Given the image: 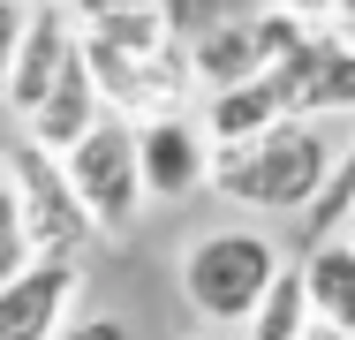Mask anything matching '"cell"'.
Listing matches in <instances>:
<instances>
[{
    "label": "cell",
    "mask_w": 355,
    "mask_h": 340,
    "mask_svg": "<svg viewBox=\"0 0 355 340\" xmlns=\"http://www.w3.org/2000/svg\"><path fill=\"white\" fill-rule=\"evenodd\" d=\"M23 265H31V242H23V219H15V197H8V182H0V280H15Z\"/></svg>",
    "instance_id": "cell-17"
},
{
    "label": "cell",
    "mask_w": 355,
    "mask_h": 340,
    "mask_svg": "<svg viewBox=\"0 0 355 340\" xmlns=\"http://www.w3.org/2000/svg\"><path fill=\"white\" fill-rule=\"evenodd\" d=\"M0 182H8V197H15V219H23L31 257L83 265V250H91L98 235H91V219H83V204H76L61 159H53V151H38L31 136L15 129L8 144H0Z\"/></svg>",
    "instance_id": "cell-4"
},
{
    "label": "cell",
    "mask_w": 355,
    "mask_h": 340,
    "mask_svg": "<svg viewBox=\"0 0 355 340\" xmlns=\"http://www.w3.org/2000/svg\"><path fill=\"white\" fill-rule=\"evenodd\" d=\"M310 340H340V333H325V325H310Z\"/></svg>",
    "instance_id": "cell-22"
},
{
    "label": "cell",
    "mask_w": 355,
    "mask_h": 340,
    "mask_svg": "<svg viewBox=\"0 0 355 340\" xmlns=\"http://www.w3.org/2000/svg\"><path fill=\"white\" fill-rule=\"evenodd\" d=\"M189 76H197V99H205V91H219V83H250V76H257V46H250V15H234V23L205 31V38L189 46Z\"/></svg>",
    "instance_id": "cell-13"
},
{
    "label": "cell",
    "mask_w": 355,
    "mask_h": 340,
    "mask_svg": "<svg viewBox=\"0 0 355 340\" xmlns=\"http://www.w3.org/2000/svg\"><path fill=\"white\" fill-rule=\"evenodd\" d=\"M280 265H287L280 235L257 227V219H234V227H205V235L182 242L174 287H182V303L205 318V333H242Z\"/></svg>",
    "instance_id": "cell-3"
},
{
    "label": "cell",
    "mask_w": 355,
    "mask_h": 340,
    "mask_svg": "<svg viewBox=\"0 0 355 340\" xmlns=\"http://www.w3.org/2000/svg\"><path fill=\"white\" fill-rule=\"evenodd\" d=\"M61 8H69V15H76V31H83V23H106V15H137V8H159V0H61Z\"/></svg>",
    "instance_id": "cell-18"
},
{
    "label": "cell",
    "mask_w": 355,
    "mask_h": 340,
    "mask_svg": "<svg viewBox=\"0 0 355 340\" xmlns=\"http://www.w3.org/2000/svg\"><path fill=\"white\" fill-rule=\"evenodd\" d=\"M23 8H61V0H23Z\"/></svg>",
    "instance_id": "cell-25"
},
{
    "label": "cell",
    "mask_w": 355,
    "mask_h": 340,
    "mask_svg": "<svg viewBox=\"0 0 355 340\" xmlns=\"http://www.w3.org/2000/svg\"><path fill=\"white\" fill-rule=\"evenodd\" d=\"M61 174H69V189H76V204H83V219H91L98 242H129L144 227L151 204H144V182H137V129L121 114H106L83 144H69Z\"/></svg>",
    "instance_id": "cell-5"
},
{
    "label": "cell",
    "mask_w": 355,
    "mask_h": 340,
    "mask_svg": "<svg viewBox=\"0 0 355 340\" xmlns=\"http://www.w3.org/2000/svg\"><path fill=\"white\" fill-rule=\"evenodd\" d=\"M272 91L295 121H325V114L355 121V38L340 23H310L302 46L272 68Z\"/></svg>",
    "instance_id": "cell-6"
},
{
    "label": "cell",
    "mask_w": 355,
    "mask_h": 340,
    "mask_svg": "<svg viewBox=\"0 0 355 340\" xmlns=\"http://www.w3.org/2000/svg\"><path fill=\"white\" fill-rule=\"evenodd\" d=\"M83 68L98 83V99L121 121H151V114H197V76H189V46L166 31L159 8L137 15H106L76 31Z\"/></svg>",
    "instance_id": "cell-1"
},
{
    "label": "cell",
    "mask_w": 355,
    "mask_h": 340,
    "mask_svg": "<svg viewBox=\"0 0 355 340\" xmlns=\"http://www.w3.org/2000/svg\"><path fill=\"white\" fill-rule=\"evenodd\" d=\"M129 129H137L144 204H189V197H205L212 144H205V129H197V114H151V121H129Z\"/></svg>",
    "instance_id": "cell-7"
},
{
    "label": "cell",
    "mask_w": 355,
    "mask_h": 340,
    "mask_svg": "<svg viewBox=\"0 0 355 340\" xmlns=\"http://www.w3.org/2000/svg\"><path fill=\"white\" fill-rule=\"evenodd\" d=\"M355 212V136L348 144H333V167H325V182H318V197L302 212V227H310V242H325V235H340V219Z\"/></svg>",
    "instance_id": "cell-15"
},
{
    "label": "cell",
    "mask_w": 355,
    "mask_h": 340,
    "mask_svg": "<svg viewBox=\"0 0 355 340\" xmlns=\"http://www.w3.org/2000/svg\"><path fill=\"white\" fill-rule=\"evenodd\" d=\"M340 235H348V242H355V212H348V219H340Z\"/></svg>",
    "instance_id": "cell-23"
},
{
    "label": "cell",
    "mask_w": 355,
    "mask_h": 340,
    "mask_svg": "<svg viewBox=\"0 0 355 340\" xmlns=\"http://www.w3.org/2000/svg\"><path fill=\"white\" fill-rule=\"evenodd\" d=\"M76 53V15L69 8H31L23 15V38H15V53H8V83H0V106L23 121L46 91H53V76L69 68Z\"/></svg>",
    "instance_id": "cell-9"
},
{
    "label": "cell",
    "mask_w": 355,
    "mask_h": 340,
    "mask_svg": "<svg viewBox=\"0 0 355 340\" xmlns=\"http://www.w3.org/2000/svg\"><path fill=\"white\" fill-rule=\"evenodd\" d=\"M53 340H137V325H129L121 310H76Z\"/></svg>",
    "instance_id": "cell-16"
},
{
    "label": "cell",
    "mask_w": 355,
    "mask_h": 340,
    "mask_svg": "<svg viewBox=\"0 0 355 340\" xmlns=\"http://www.w3.org/2000/svg\"><path fill=\"white\" fill-rule=\"evenodd\" d=\"M272 121H287V106H280V91H272V76L219 83V91H205V99H197V129H205V144H212V151L250 144V136H265Z\"/></svg>",
    "instance_id": "cell-11"
},
{
    "label": "cell",
    "mask_w": 355,
    "mask_h": 340,
    "mask_svg": "<svg viewBox=\"0 0 355 340\" xmlns=\"http://www.w3.org/2000/svg\"><path fill=\"white\" fill-rule=\"evenodd\" d=\"M23 0H0V83H8V53H15V38H23Z\"/></svg>",
    "instance_id": "cell-19"
},
{
    "label": "cell",
    "mask_w": 355,
    "mask_h": 340,
    "mask_svg": "<svg viewBox=\"0 0 355 340\" xmlns=\"http://www.w3.org/2000/svg\"><path fill=\"white\" fill-rule=\"evenodd\" d=\"M189 340H234V333H189Z\"/></svg>",
    "instance_id": "cell-24"
},
{
    "label": "cell",
    "mask_w": 355,
    "mask_h": 340,
    "mask_svg": "<svg viewBox=\"0 0 355 340\" xmlns=\"http://www.w3.org/2000/svg\"><path fill=\"white\" fill-rule=\"evenodd\" d=\"M333 23H340V31L355 38V0H340V15H333Z\"/></svg>",
    "instance_id": "cell-21"
},
{
    "label": "cell",
    "mask_w": 355,
    "mask_h": 340,
    "mask_svg": "<svg viewBox=\"0 0 355 340\" xmlns=\"http://www.w3.org/2000/svg\"><path fill=\"white\" fill-rule=\"evenodd\" d=\"M106 114H114V106L98 99V83H91V68H83V46H76L69 68L53 76V91H46V99H38V106H31L15 129L31 136L38 151H53V159H61V151H69V144H83V136L106 121Z\"/></svg>",
    "instance_id": "cell-10"
},
{
    "label": "cell",
    "mask_w": 355,
    "mask_h": 340,
    "mask_svg": "<svg viewBox=\"0 0 355 340\" xmlns=\"http://www.w3.org/2000/svg\"><path fill=\"white\" fill-rule=\"evenodd\" d=\"M83 303V265L31 257L15 280H0V340H53Z\"/></svg>",
    "instance_id": "cell-8"
},
{
    "label": "cell",
    "mask_w": 355,
    "mask_h": 340,
    "mask_svg": "<svg viewBox=\"0 0 355 340\" xmlns=\"http://www.w3.org/2000/svg\"><path fill=\"white\" fill-rule=\"evenodd\" d=\"M265 8H280L295 23H333V15H340V0H265Z\"/></svg>",
    "instance_id": "cell-20"
},
{
    "label": "cell",
    "mask_w": 355,
    "mask_h": 340,
    "mask_svg": "<svg viewBox=\"0 0 355 340\" xmlns=\"http://www.w3.org/2000/svg\"><path fill=\"white\" fill-rule=\"evenodd\" d=\"M310 295H302V265L287 257L280 272H272V287H265V303L250 310V325H242V340H310Z\"/></svg>",
    "instance_id": "cell-14"
},
{
    "label": "cell",
    "mask_w": 355,
    "mask_h": 340,
    "mask_svg": "<svg viewBox=\"0 0 355 340\" xmlns=\"http://www.w3.org/2000/svg\"><path fill=\"white\" fill-rule=\"evenodd\" d=\"M325 167H333L325 121H295V114H287V121H272L265 136L212 151L205 197L234 204V212H250V219H302L310 197H318V182H325Z\"/></svg>",
    "instance_id": "cell-2"
},
{
    "label": "cell",
    "mask_w": 355,
    "mask_h": 340,
    "mask_svg": "<svg viewBox=\"0 0 355 340\" xmlns=\"http://www.w3.org/2000/svg\"><path fill=\"white\" fill-rule=\"evenodd\" d=\"M295 265H302L310 318H318L325 333L355 340V242H348V235H325V242H310Z\"/></svg>",
    "instance_id": "cell-12"
}]
</instances>
